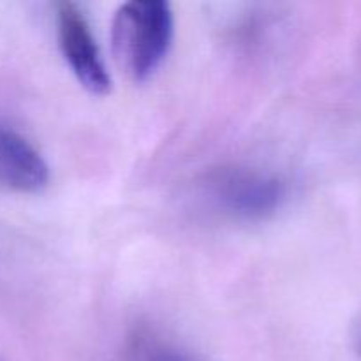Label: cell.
I'll return each mask as SVG.
<instances>
[{
	"label": "cell",
	"mask_w": 361,
	"mask_h": 361,
	"mask_svg": "<svg viewBox=\"0 0 361 361\" xmlns=\"http://www.w3.org/2000/svg\"><path fill=\"white\" fill-rule=\"evenodd\" d=\"M56 37L60 51L81 87L94 95L108 94L111 78L90 25L76 4L62 2L56 6Z\"/></svg>",
	"instance_id": "3957f363"
},
{
	"label": "cell",
	"mask_w": 361,
	"mask_h": 361,
	"mask_svg": "<svg viewBox=\"0 0 361 361\" xmlns=\"http://www.w3.org/2000/svg\"><path fill=\"white\" fill-rule=\"evenodd\" d=\"M208 208L233 221H263L281 208L286 185L270 173L242 166L219 168L200 183Z\"/></svg>",
	"instance_id": "7a4b0ae2"
},
{
	"label": "cell",
	"mask_w": 361,
	"mask_h": 361,
	"mask_svg": "<svg viewBox=\"0 0 361 361\" xmlns=\"http://www.w3.org/2000/svg\"><path fill=\"white\" fill-rule=\"evenodd\" d=\"M353 344H355L356 353H358V356L361 358V316L355 323V326H353Z\"/></svg>",
	"instance_id": "8992f818"
},
{
	"label": "cell",
	"mask_w": 361,
	"mask_h": 361,
	"mask_svg": "<svg viewBox=\"0 0 361 361\" xmlns=\"http://www.w3.org/2000/svg\"><path fill=\"white\" fill-rule=\"evenodd\" d=\"M175 18L162 0H133L118 7L111 21V49L129 80L147 81L171 48Z\"/></svg>",
	"instance_id": "6da1fadb"
},
{
	"label": "cell",
	"mask_w": 361,
	"mask_h": 361,
	"mask_svg": "<svg viewBox=\"0 0 361 361\" xmlns=\"http://www.w3.org/2000/svg\"><path fill=\"white\" fill-rule=\"evenodd\" d=\"M127 361H200L175 342L150 330H141L130 338Z\"/></svg>",
	"instance_id": "5b68a950"
},
{
	"label": "cell",
	"mask_w": 361,
	"mask_h": 361,
	"mask_svg": "<svg viewBox=\"0 0 361 361\" xmlns=\"http://www.w3.org/2000/svg\"><path fill=\"white\" fill-rule=\"evenodd\" d=\"M48 180V164L34 145L16 130L0 126V187L30 194L44 189Z\"/></svg>",
	"instance_id": "277c9868"
}]
</instances>
